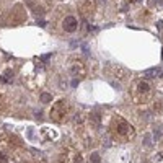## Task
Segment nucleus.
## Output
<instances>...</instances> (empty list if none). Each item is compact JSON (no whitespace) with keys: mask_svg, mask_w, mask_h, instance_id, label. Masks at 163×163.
<instances>
[{"mask_svg":"<svg viewBox=\"0 0 163 163\" xmlns=\"http://www.w3.org/2000/svg\"><path fill=\"white\" fill-rule=\"evenodd\" d=\"M67 112H69V106H67L65 101L56 103V104H54V108H52V111H51L52 121H62V119L67 116Z\"/></svg>","mask_w":163,"mask_h":163,"instance_id":"1","label":"nucleus"},{"mask_svg":"<svg viewBox=\"0 0 163 163\" xmlns=\"http://www.w3.org/2000/svg\"><path fill=\"white\" fill-rule=\"evenodd\" d=\"M78 28V20L75 16H67L65 20L62 21V30L65 33H75Z\"/></svg>","mask_w":163,"mask_h":163,"instance_id":"2","label":"nucleus"},{"mask_svg":"<svg viewBox=\"0 0 163 163\" xmlns=\"http://www.w3.org/2000/svg\"><path fill=\"white\" fill-rule=\"evenodd\" d=\"M129 132H131V126H129L127 121H121L117 124V134L119 135H127Z\"/></svg>","mask_w":163,"mask_h":163,"instance_id":"3","label":"nucleus"},{"mask_svg":"<svg viewBox=\"0 0 163 163\" xmlns=\"http://www.w3.org/2000/svg\"><path fill=\"white\" fill-rule=\"evenodd\" d=\"M150 83L148 82H140V83H137V93H140V95H147V93H150Z\"/></svg>","mask_w":163,"mask_h":163,"instance_id":"4","label":"nucleus"},{"mask_svg":"<svg viewBox=\"0 0 163 163\" xmlns=\"http://www.w3.org/2000/svg\"><path fill=\"white\" fill-rule=\"evenodd\" d=\"M41 134H42V135H49V140H54V139L57 137V132L51 127H42L41 129Z\"/></svg>","mask_w":163,"mask_h":163,"instance_id":"5","label":"nucleus"},{"mask_svg":"<svg viewBox=\"0 0 163 163\" xmlns=\"http://www.w3.org/2000/svg\"><path fill=\"white\" fill-rule=\"evenodd\" d=\"M2 80V83H11V80H13V70H5V73H3V77L0 78Z\"/></svg>","mask_w":163,"mask_h":163,"instance_id":"6","label":"nucleus"},{"mask_svg":"<svg viewBox=\"0 0 163 163\" xmlns=\"http://www.w3.org/2000/svg\"><path fill=\"white\" fill-rule=\"evenodd\" d=\"M26 137L30 139V140H38V137H36V132L33 127H28L26 129Z\"/></svg>","mask_w":163,"mask_h":163,"instance_id":"7","label":"nucleus"},{"mask_svg":"<svg viewBox=\"0 0 163 163\" xmlns=\"http://www.w3.org/2000/svg\"><path fill=\"white\" fill-rule=\"evenodd\" d=\"M52 101V95L51 93H42L41 95V103H44V104H47V103Z\"/></svg>","mask_w":163,"mask_h":163,"instance_id":"8","label":"nucleus"},{"mask_svg":"<svg viewBox=\"0 0 163 163\" xmlns=\"http://www.w3.org/2000/svg\"><path fill=\"white\" fill-rule=\"evenodd\" d=\"M90 163H101V157H100L96 152H93L92 155H90Z\"/></svg>","mask_w":163,"mask_h":163,"instance_id":"9","label":"nucleus"},{"mask_svg":"<svg viewBox=\"0 0 163 163\" xmlns=\"http://www.w3.org/2000/svg\"><path fill=\"white\" fill-rule=\"evenodd\" d=\"M153 135H155V140H160V139H162V129H160V126H155V127H153Z\"/></svg>","mask_w":163,"mask_h":163,"instance_id":"10","label":"nucleus"},{"mask_svg":"<svg viewBox=\"0 0 163 163\" xmlns=\"http://www.w3.org/2000/svg\"><path fill=\"white\" fill-rule=\"evenodd\" d=\"M145 75H147L148 78H153V77L160 75V73H158V69H150V70H147V73H145Z\"/></svg>","mask_w":163,"mask_h":163,"instance_id":"11","label":"nucleus"},{"mask_svg":"<svg viewBox=\"0 0 163 163\" xmlns=\"http://www.w3.org/2000/svg\"><path fill=\"white\" fill-rule=\"evenodd\" d=\"M100 112H92V116H90V119H92V122L93 124H98V122H100Z\"/></svg>","mask_w":163,"mask_h":163,"instance_id":"12","label":"nucleus"},{"mask_svg":"<svg viewBox=\"0 0 163 163\" xmlns=\"http://www.w3.org/2000/svg\"><path fill=\"white\" fill-rule=\"evenodd\" d=\"M152 135H150V134H145V135H143V145H145V147H148V145H152Z\"/></svg>","mask_w":163,"mask_h":163,"instance_id":"13","label":"nucleus"},{"mask_svg":"<svg viewBox=\"0 0 163 163\" xmlns=\"http://www.w3.org/2000/svg\"><path fill=\"white\" fill-rule=\"evenodd\" d=\"M0 163H8V155L5 152H0Z\"/></svg>","mask_w":163,"mask_h":163,"instance_id":"14","label":"nucleus"},{"mask_svg":"<svg viewBox=\"0 0 163 163\" xmlns=\"http://www.w3.org/2000/svg\"><path fill=\"white\" fill-rule=\"evenodd\" d=\"M73 163H83V157H82V155H77L75 162H73Z\"/></svg>","mask_w":163,"mask_h":163,"instance_id":"15","label":"nucleus"},{"mask_svg":"<svg viewBox=\"0 0 163 163\" xmlns=\"http://www.w3.org/2000/svg\"><path fill=\"white\" fill-rule=\"evenodd\" d=\"M70 85H72L73 88H77V87H78V78H73V80L70 82Z\"/></svg>","mask_w":163,"mask_h":163,"instance_id":"16","label":"nucleus"},{"mask_svg":"<svg viewBox=\"0 0 163 163\" xmlns=\"http://www.w3.org/2000/svg\"><path fill=\"white\" fill-rule=\"evenodd\" d=\"M38 25H39L41 28H44V26H47V21H44V20H39V21H38Z\"/></svg>","mask_w":163,"mask_h":163,"instance_id":"17","label":"nucleus"},{"mask_svg":"<svg viewBox=\"0 0 163 163\" xmlns=\"http://www.w3.org/2000/svg\"><path fill=\"white\" fill-rule=\"evenodd\" d=\"M77 44H78V39H73V41H70V47L73 49V47H77Z\"/></svg>","mask_w":163,"mask_h":163,"instance_id":"18","label":"nucleus"},{"mask_svg":"<svg viewBox=\"0 0 163 163\" xmlns=\"http://www.w3.org/2000/svg\"><path fill=\"white\" fill-rule=\"evenodd\" d=\"M157 2H158V0H147V3L150 7H155V5H157Z\"/></svg>","mask_w":163,"mask_h":163,"instance_id":"19","label":"nucleus"},{"mask_svg":"<svg viewBox=\"0 0 163 163\" xmlns=\"http://www.w3.org/2000/svg\"><path fill=\"white\" fill-rule=\"evenodd\" d=\"M111 145V140L109 139H104V147H109Z\"/></svg>","mask_w":163,"mask_h":163,"instance_id":"20","label":"nucleus"},{"mask_svg":"<svg viewBox=\"0 0 163 163\" xmlns=\"http://www.w3.org/2000/svg\"><path fill=\"white\" fill-rule=\"evenodd\" d=\"M160 3H162V5H163V0H160Z\"/></svg>","mask_w":163,"mask_h":163,"instance_id":"21","label":"nucleus"}]
</instances>
